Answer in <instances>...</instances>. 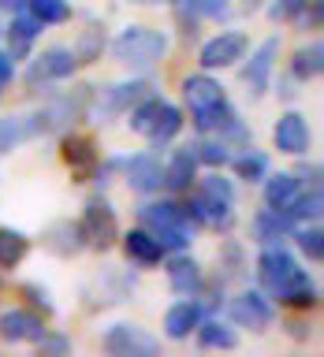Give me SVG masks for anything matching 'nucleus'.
Segmentation results:
<instances>
[{
  "mask_svg": "<svg viewBox=\"0 0 324 357\" xmlns=\"http://www.w3.org/2000/svg\"><path fill=\"white\" fill-rule=\"evenodd\" d=\"M164 52H168V38L149 26H127L112 41V56L123 67H153L164 60Z\"/></svg>",
  "mask_w": 324,
  "mask_h": 357,
  "instance_id": "1",
  "label": "nucleus"
},
{
  "mask_svg": "<svg viewBox=\"0 0 324 357\" xmlns=\"http://www.w3.org/2000/svg\"><path fill=\"white\" fill-rule=\"evenodd\" d=\"M142 223L156 234V242L164 250H186L194 231H190V216L172 201H161V205H145L142 208Z\"/></svg>",
  "mask_w": 324,
  "mask_h": 357,
  "instance_id": "2",
  "label": "nucleus"
},
{
  "mask_svg": "<svg viewBox=\"0 0 324 357\" xmlns=\"http://www.w3.org/2000/svg\"><path fill=\"white\" fill-rule=\"evenodd\" d=\"M105 350L116 354V357H153L161 350V342H156L145 328H138V324H116V328L105 335Z\"/></svg>",
  "mask_w": 324,
  "mask_h": 357,
  "instance_id": "3",
  "label": "nucleus"
},
{
  "mask_svg": "<svg viewBox=\"0 0 324 357\" xmlns=\"http://www.w3.org/2000/svg\"><path fill=\"white\" fill-rule=\"evenodd\" d=\"M246 49H250V38L239 30H231V33H220V38H212L201 45V52H198V60L205 71H216V67H231V63H239Z\"/></svg>",
  "mask_w": 324,
  "mask_h": 357,
  "instance_id": "4",
  "label": "nucleus"
},
{
  "mask_svg": "<svg viewBox=\"0 0 324 357\" xmlns=\"http://www.w3.org/2000/svg\"><path fill=\"white\" fill-rule=\"evenodd\" d=\"M78 56L75 49H64V45H52L45 49L41 56H34V63L27 67V86H38V82H52V78H67L75 71Z\"/></svg>",
  "mask_w": 324,
  "mask_h": 357,
  "instance_id": "5",
  "label": "nucleus"
},
{
  "mask_svg": "<svg viewBox=\"0 0 324 357\" xmlns=\"http://www.w3.org/2000/svg\"><path fill=\"white\" fill-rule=\"evenodd\" d=\"M82 238L97 250H108L112 242L119 238V223H116V212H112L105 201H89L86 205V216H82Z\"/></svg>",
  "mask_w": 324,
  "mask_h": 357,
  "instance_id": "6",
  "label": "nucleus"
},
{
  "mask_svg": "<svg viewBox=\"0 0 324 357\" xmlns=\"http://www.w3.org/2000/svg\"><path fill=\"white\" fill-rule=\"evenodd\" d=\"M276 56H279V38H268V41L257 45V52L250 56V63L242 67V82H246V93H250V97H261L268 89Z\"/></svg>",
  "mask_w": 324,
  "mask_h": 357,
  "instance_id": "7",
  "label": "nucleus"
},
{
  "mask_svg": "<svg viewBox=\"0 0 324 357\" xmlns=\"http://www.w3.org/2000/svg\"><path fill=\"white\" fill-rule=\"evenodd\" d=\"M0 339L4 342H41L45 324L27 309H4L0 312Z\"/></svg>",
  "mask_w": 324,
  "mask_h": 357,
  "instance_id": "8",
  "label": "nucleus"
},
{
  "mask_svg": "<svg viewBox=\"0 0 324 357\" xmlns=\"http://www.w3.org/2000/svg\"><path fill=\"white\" fill-rule=\"evenodd\" d=\"M272 138H276V149H279V153L298 156V153H306V149H309V123L302 119L298 112H287V116H279V119H276Z\"/></svg>",
  "mask_w": 324,
  "mask_h": 357,
  "instance_id": "9",
  "label": "nucleus"
},
{
  "mask_svg": "<svg viewBox=\"0 0 324 357\" xmlns=\"http://www.w3.org/2000/svg\"><path fill=\"white\" fill-rule=\"evenodd\" d=\"M231 320L242 324V328H253V331H265L268 324H272V305L253 294V290H246V294H239L231 301Z\"/></svg>",
  "mask_w": 324,
  "mask_h": 357,
  "instance_id": "10",
  "label": "nucleus"
},
{
  "mask_svg": "<svg viewBox=\"0 0 324 357\" xmlns=\"http://www.w3.org/2000/svg\"><path fill=\"white\" fill-rule=\"evenodd\" d=\"M295 272H298L295 257L284 253V250H268V253L261 257V264H257V275H261V283L272 290V294H279V287H284Z\"/></svg>",
  "mask_w": 324,
  "mask_h": 357,
  "instance_id": "11",
  "label": "nucleus"
},
{
  "mask_svg": "<svg viewBox=\"0 0 324 357\" xmlns=\"http://www.w3.org/2000/svg\"><path fill=\"white\" fill-rule=\"evenodd\" d=\"M161 172H164L161 160H156L153 153H142L127 164V186L138 190V194H153V190L161 186Z\"/></svg>",
  "mask_w": 324,
  "mask_h": 357,
  "instance_id": "12",
  "label": "nucleus"
},
{
  "mask_svg": "<svg viewBox=\"0 0 324 357\" xmlns=\"http://www.w3.org/2000/svg\"><path fill=\"white\" fill-rule=\"evenodd\" d=\"M183 97H186L190 112H201L209 105H220L223 89H220V82H212L209 75H190V78H183Z\"/></svg>",
  "mask_w": 324,
  "mask_h": 357,
  "instance_id": "13",
  "label": "nucleus"
},
{
  "mask_svg": "<svg viewBox=\"0 0 324 357\" xmlns=\"http://www.w3.org/2000/svg\"><path fill=\"white\" fill-rule=\"evenodd\" d=\"M194 172H198L194 149H175L172 160H168V167L161 172V183H164L168 190H186L190 183H194Z\"/></svg>",
  "mask_w": 324,
  "mask_h": 357,
  "instance_id": "14",
  "label": "nucleus"
},
{
  "mask_svg": "<svg viewBox=\"0 0 324 357\" xmlns=\"http://www.w3.org/2000/svg\"><path fill=\"white\" fill-rule=\"evenodd\" d=\"M123 250H127V257H131V261H138V264H156L164 257V245L156 242L153 231H145V227L123 234Z\"/></svg>",
  "mask_w": 324,
  "mask_h": 357,
  "instance_id": "15",
  "label": "nucleus"
},
{
  "mask_svg": "<svg viewBox=\"0 0 324 357\" xmlns=\"http://www.w3.org/2000/svg\"><path fill=\"white\" fill-rule=\"evenodd\" d=\"M276 298H279V301H287L290 309H313V305H317V283H313V279L298 268V272L290 275L284 287H279V294H276Z\"/></svg>",
  "mask_w": 324,
  "mask_h": 357,
  "instance_id": "16",
  "label": "nucleus"
},
{
  "mask_svg": "<svg viewBox=\"0 0 324 357\" xmlns=\"http://www.w3.org/2000/svg\"><path fill=\"white\" fill-rule=\"evenodd\" d=\"M60 149H64V160L71 164L78 175H89V167L97 164V145H94V138H86V134H67Z\"/></svg>",
  "mask_w": 324,
  "mask_h": 357,
  "instance_id": "17",
  "label": "nucleus"
},
{
  "mask_svg": "<svg viewBox=\"0 0 324 357\" xmlns=\"http://www.w3.org/2000/svg\"><path fill=\"white\" fill-rule=\"evenodd\" d=\"M198 324H201V309L194 301H179V305H172L164 312V335L168 339H186Z\"/></svg>",
  "mask_w": 324,
  "mask_h": 357,
  "instance_id": "18",
  "label": "nucleus"
},
{
  "mask_svg": "<svg viewBox=\"0 0 324 357\" xmlns=\"http://www.w3.org/2000/svg\"><path fill=\"white\" fill-rule=\"evenodd\" d=\"M45 245H49L52 253H60V257H71V253H78V250L86 245V238H82V227H78V223H71V220L52 223L49 234H45Z\"/></svg>",
  "mask_w": 324,
  "mask_h": 357,
  "instance_id": "19",
  "label": "nucleus"
},
{
  "mask_svg": "<svg viewBox=\"0 0 324 357\" xmlns=\"http://www.w3.org/2000/svg\"><path fill=\"white\" fill-rule=\"evenodd\" d=\"M168 283H172V290H175V294H183V298L198 294V290H201V268H198V261H190V257H175L172 268H168Z\"/></svg>",
  "mask_w": 324,
  "mask_h": 357,
  "instance_id": "20",
  "label": "nucleus"
},
{
  "mask_svg": "<svg viewBox=\"0 0 324 357\" xmlns=\"http://www.w3.org/2000/svg\"><path fill=\"white\" fill-rule=\"evenodd\" d=\"M186 216H194V220H201V223H209V227H228V223H231V205H228V201L209 197V194H198L194 201H190Z\"/></svg>",
  "mask_w": 324,
  "mask_h": 357,
  "instance_id": "21",
  "label": "nucleus"
},
{
  "mask_svg": "<svg viewBox=\"0 0 324 357\" xmlns=\"http://www.w3.org/2000/svg\"><path fill=\"white\" fill-rule=\"evenodd\" d=\"M302 194V186H298V178L295 175H272L265 183V201H268V208H279V212H287L290 205H295V197Z\"/></svg>",
  "mask_w": 324,
  "mask_h": 357,
  "instance_id": "22",
  "label": "nucleus"
},
{
  "mask_svg": "<svg viewBox=\"0 0 324 357\" xmlns=\"http://www.w3.org/2000/svg\"><path fill=\"white\" fill-rule=\"evenodd\" d=\"M38 33H41V22L34 19V15L11 19V26H8V56H27Z\"/></svg>",
  "mask_w": 324,
  "mask_h": 357,
  "instance_id": "23",
  "label": "nucleus"
},
{
  "mask_svg": "<svg viewBox=\"0 0 324 357\" xmlns=\"http://www.w3.org/2000/svg\"><path fill=\"white\" fill-rule=\"evenodd\" d=\"M287 231H290V212L268 208V212H261V216L253 220V234H257V242H276V238H284Z\"/></svg>",
  "mask_w": 324,
  "mask_h": 357,
  "instance_id": "24",
  "label": "nucleus"
},
{
  "mask_svg": "<svg viewBox=\"0 0 324 357\" xmlns=\"http://www.w3.org/2000/svg\"><path fill=\"white\" fill-rule=\"evenodd\" d=\"M235 119H239V116H235V112L228 108V100H220V105H209V108L194 112V127H198L201 134H212V130H228Z\"/></svg>",
  "mask_w": 324,
  "mask_h": 357,
  "instance_id": "25",
  "label": "nucleus"
},
{
  "mask_svg": "<svg viewBox=\"0 0 324 357\" xmlns=\"http://www.w3.org/2000/svg\"><path fill=\"white\" fill-rule=\"evenodd\" d=\"M27 250H30L27 234H19L11 227H0V268H15L22 257H27Z\"/></svg>",
  "mask_w": 324,
  "mask_h": 357,
  "instance_id": "26",
  "label": "nucleus"
},
{
  "mask_svg": "<svg viewBox=\"0 0 324 357\" xmlns=\"http://www.w3.org/2000/svg\"><path fill=\"white\" fill-rule=\"evenodd\" d=\"M290 67H295V78H302V82H306V78H317L321 67H324V45L313 41V45H306V49H298Z\"/></svg>",
  "mask_w": 324,
  "mask_h": 357,
  "instance_id": "27",
  "label": "nucleus"
},
{
  "mask_svg": "<svg viewBox=\"0 0 324 357\" xmlns=\"http://www.w3.org/2000/svg\"><path fill=\"white\" fill-rule=\"evenodd\" d=\"M198 342L205 346V350H231L239 339H235L231 328H223V324L212 320V324H201V328H198Z\"/></svg>",
  "mask_w": 324,
  "mask_h": 357,
  "instance_id": "28",
  "label": "nucleus"
},
{
  "mask_svg": "<svg viewBox=\"0 0 324 357\" xmlns=\"http://www.w3.org/2000/svg\"><path fill=\"white\" fill-rule=\"evenodd\" d=\"M179 127H183V112L172 108V105H161V116H156L153 130H149V138L161 145V142H168V138H175Z\"/></svg>",
  "mask_w": 324,
  "mask_h": 357,
  "instance_id": "29",
  "label": "nucleus"
},
{
  "mask_svg": "<svg viewBox=\"0 0 324 357\" xmlns=\"http://www.w3.org/2000/svg\"><path fill=\"white\" fill-rule=\"evenodd\" d=\"M161 105H164V100H156V97L142 100V105H134V112H131V130L149 134L153 123H156V116H161Z\"/></svg>",
  "mask_w": 324,
  "mask_h": 357,
  "instance_id": "30",
  "label": "nucleus"
},
{
  "mask_svg": "<svg viewBox=\"0 0 324 357\" xmlns=\"http://www.w3.org/2000/svg\"><path fill=\"white\" fill-rule=\"evenodd\" d=\"M30 15L38 22H67L71 8H67V0H30Z\"/></svg>",
  "mask_w": 324,
  "mask_h": 357,
  "instance_id": "31",
  "label": "nucleus"
},
{
  "mask_svg": "<svg viewBox=\"0 0 324 357\" xmlns=\"http://www.w3.org/2000/svg\"><path fill=\"white\" fill-rule=\"evenodd\" d=\"M194 156L201 164H209V167H223L231 160V153H228V142H201V145H194Z\"/></svg>",
  "mask_w": 324,
  "mask_h": 357,
  "instance_id": "32",
  "label": "nucleus"
},
{
  "mask_svg": "<svg viewBox=\"0 0 324 357\" xmlns=\"http://www.w3.org/2000/svg\"><path fill=\"white\" fill-rule=\"evenodd\" d=\"M235 172H239V178H250V183H257V178H265V172H268V160L261 153H242L239 160H235Z\"/></svg>",
  "mask_w": 324,
  "mask_h": 357,
  "instance_id": "33",
  "label": "nucleus"
},
{
  "mask_svg": "<svg viewBox=\"0 0 324 357\" xmlns=\"http://www.w3.org/2000/svg\"><path fill=\"white\" fill-rule=\"evenodd\" d=\"M287 212H290V216H298V220H317L321 216V186H313L309 194H298L295 205H290Z\"/></svg>",
  "mask_w": 324,
  "mask_h": 357,
  "instance_id": "34",
  "label": "nucleus"
},
{
  "mask_svg": "<svg viewBox=\"0 0 324 357\" xmlns=\"http://www.w3.org/2000/svg\"><path fill=\"white\" fill-rule=\"evenodd\" d=\"M201 194H209V197H216V201H228V205H235V190H231V183H228V178H223L220 172L205 175V183H201Z\"/></svg>",
  "mask_w": 324,
  "mask_h": 357,
  "instance_id": "35",
  "label": "nucleus"
},
{
  "mask_svg": "<svg viewBox=\"0 0 324 357\" xmlns=\"http://www.w3.org/2000/svg\"><path fill=\"white\" fill-rule=\"evenodd\" d=\"M324 234H321V227H306V231H298V250L309 257V261H321L324 257Z\"/></svg>",
  "mask_w": 324,
  "mask_h": 357,
  "instance_id": "36",
  "label": "nucleus"
},
{
  "mask_svg": "<svg viewBox=\"0 0 324 357\" xmlns=\"http://www.w3.org/2000/svg\"><path fill=\"white\" fill-rule=\"evenodd\" d=\"M19 138H22V123L15 116H4L0 119V153H8Z\"/></svg>",
  "mask_w": 324,
  "mask_h": 357,
  "instance_id": "37",
  "label": "nucleus"
},
{
  "mask_svg": "<svg viewBox=\"0 0 324 357\" xmlns=\"http://www.w3.org/2000/svg\"><path fill=\"white\" fill-rule=\"evenodd\" d=\"M194 15H205V19H220L228 11V0H186Z\"/></svg>",
  "mask_w": 324,
  "mask_h": 357,
  "instance_id": "38",
  "label": "nucleus"
},
{
  "mask_svg": "<svg viewBox=\"0 0 324 357\" xmlns=\"http://www.w3.org/2000/svg\"><path fill=\"white\" fill-rule=\"evenodd\" d=\"M145 82H131V86H112V108H127V100L142 97Z\"/></svg>",
  "mask_w": 324,
  "mask_h": 357,
  "instance_id": "39",
  "label": "nucleus"
},
{
  "mask_svg": "<svg viewBox=\"0 0 324 357\" xmlns=\"http://www.w3.org/2000/svg\"><path fill=\"white\" fill-rule=\"evenodd\" d=\"M306 11V0H276L272 4V19H295Z\"/></svg>",
  "mask_w": 324,
  "mask_h": 357,
  "instance_id": "40",
  "label": "nucleus"
},
{
  "mask_svg": "<svg viewBox=\"0 0 324 357\" xmlns=\"http://www.w3.org/2000/svg\"><path fill=\"white\" fill-rule=\"evenodd\" d=\"M11 75H15V63H11V56H8V52H0V86L11 82Z\"/></svg>",
  "mask_w": 324,
  "mask_h": 357,
  "instance_id": "41",
  "label": "nucleus"
},
{
  "mask_svg": "<svg viewBox=\"0 0 324 357\" xmlns=\"http://www.w3.org/2000/svg\"><path fill=\"white\" fill-rule=\"evenodd\" d=\"M82 60H89V56H97V49H101V45H97V38H94V33H82Z\"/></svg>",
  "mask_w": 324,
  "mask_h": 357,
  "instance_id": "42",
  "label": "nucleus"
},
{
  "mask_svg": "<svg viewBox=\"0 0 324 357\" xmlns=\"http://www.w3.org/2000/svg\"><path fill=\"white\" fill-rule=\"evenodd\" d=\"M257 4H261V0H246V8H257Z\"/></svg>",
  "mask_w": 324,
  "mask_h": 357,
  "instance_id": "43",
  "label": "nucleus"
}]
</instances>
